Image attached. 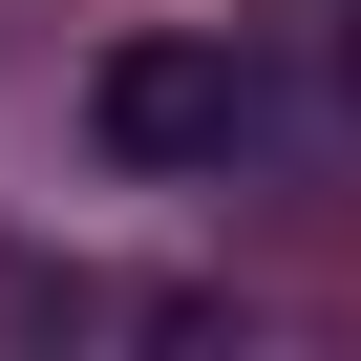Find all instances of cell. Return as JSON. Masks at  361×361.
<instances>
[{"label":"cell","instance_id":"1","mask_svg":"<svg viewBox=\"0 0 361 361\" xmlns=\"http://www.w3.org/2000/svg\"><path fill=\"white\" fill-rule=\"evenodd\" d=\"M85 128H106L128 170H213V149L255 128V85H234V43H106V85H85Z\"/></svg>","mask_w":361,"mask_h":361}]
</instances>
